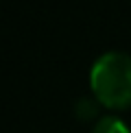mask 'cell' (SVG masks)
Segmentation results:
<instances>
[{"mask_svg": "<svg viewBox=\"0 0 131 133\" xmlns=\"http://www.w3.org/2000/svg\"><path fill=\"white\" fill-rule=\"evenodd\" d=\"M90 87L98 103L112 109L131 105V55L109 50L92 63Z\"/></svg>", "mask_w": 131, "mask_h": 133, "instance_id": "obj_1", "label": "cell"}, {"mask_svg": "<svg viewBox=\"0 0 131 133\" xmlns=\"http://www.w3.org/2000/svg\"><path fill=\"white\" fill-rule=\"evenodd\" d=\"M98 98L96 96H81L79 101L74 103V116L79 120H92V118H96V114H98Z\"/></svg>", "mask_w": 131, "mask_h": 133, "instance_id": "obj_2", "label": "cell"}, {"mask_svg": "<svg viewBox=\"0 0 131 133\" xmlns=\"http://www.w3.org/2000/svg\"><path fill=\"white\" fill-rule=\"evenodd\" d=\"M92 133H131V129L116 116H103L94 124Z\"/></svg>", "mask_w": 131, "mask_h": 133, "instance_id": "obj_3", "label": "cell"}]
</instances>
